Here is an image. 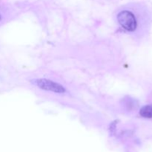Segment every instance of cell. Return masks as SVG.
<instances>
[{"mask_svg":"<svg viewBox=\"0 0 152 152\" xmlns=\"http://www.w3.org/2000/svg\"><path fill=\"white\" fill-rule=\"evenodd\" d=\"M14 83L37 98L83 115L91 114L88 102V87L72 76L59 70L37 65L16 71Z\"/></svg>","mask_w":152,"mask_h":152,"instance_id":"obj_2","label":"cell"},{"mask_svg":"<svg viewBox=\"0 0 152 152\" xmlns=\"http://www.w3.org/2000/svg\"><path fill=\"white\" fill-rule=\"evenodd\" d=\"M99 1H102V2H104V3H114L120 1V0H99Z\"/></svg>","mask_w":152,"mask_h":152,"instance_id":"obj_5","label":"cell"},{"mask_svg":"<svg viewBox=\"0 0 152 152\" xmlns=\"http://www.w3.org/2000/svg\"><path fill=\"white\" fill-rule=\"evenodd\" d=\"M139 115L141 117L146 119L152 118V104H148V105H143L141 107L140 109L138 111Z\"/></svg>","mask_w":152,"mask_h":152,"instance_id":"obj_4","label":"cell"},{"mask_svg":"<svg viewBox=\"0 0 152 152\" xmlns=\"http://www.w3.org/2000/svg\"><path fill=\"white\" fill-rule=\"evenodd\" d=\"M111 19L117 34L138 40L148 29L149 13L141 3L130 2L116 7Z\"/></svg>","mask_w":152,"mask_h":152,"instance_id":"obj_3","label":"cell"},{"mask_svg":"<svg viewBox=\"0 0 152 152\" xmlns=\"http://www.w3.org/2000/svg\"><path fill=\"white\" fill-rule=\"evenodd\" d=\"M38 65L50 67L84 80L120 78L129 65L120 40L109 36L58 38L42 45L35 52Z\"/></svg>","mask_w":152,"mask_h":152,"instance_id":"obj_1","label":"cell"}]
</instances>
